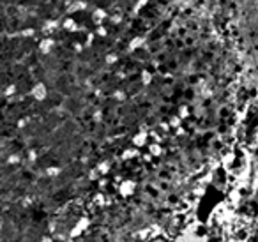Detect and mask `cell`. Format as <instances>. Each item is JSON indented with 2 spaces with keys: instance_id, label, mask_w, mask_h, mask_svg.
<instances>
[{
  "instance_id": "obj_1",
  "label": "cell",
  "mask_w": 258,
  "mask_h": 242,
  "mask_svg": "<svg viewBox=\"0 0 258 242\" xmlns=\"http://www.w3.org/2000/svg\"><path fill=\"white\" fill-rule=\"evenodd\" d=\"M219 11L232 50L258 78V0H219Z\"/></svg>"
}]
</instances>
